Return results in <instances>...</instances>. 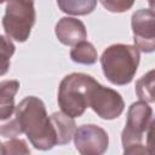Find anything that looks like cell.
I'll use <instances>...</instances> for the list:
<instances>
[{
	"label": "cell",
	"mask_w": 155,
	"mask_h": 155,
	"mask_svg": "<svg viewBox=\"0 0 155 155\" xmlns=\"http://www.w3.org/2000/svg\"><path fill=\"white\" fill-rule=\"evenodd\" d=\"M73 138L76 150L82 155H101L109 145L107 131L92 124L78 127Z\"/></svg>",
	"instance_id": "8"
},
{
	"label": "cell",
	"mask_w": 155,
	"mask_h": 155,
	"mask_svg": "<svg viewBox=\"0 0 155 155\" xmlns=\"http://www.w3.org/2000/svg\"><path fill=\"white\" fill-rule=\"evenodd\" d=\"M136 93L140 101L155 103V69L149 70L137 80Z\"/></svg>",
	"instance_id": "14"
},
{
	"label": "cell",
	"mask_w": 155,
	"mask_h": 155,
	"mask_svg": "<svg viewBox=\"0 0 155 155\" xmlns=\"http://www.w3.org/2000/svg\"><path fill=\"white\" fill-rule=\"evenodd\" d=\"M54 33L59 42L67 46H74L87 38L85 24L74 17L61 18L56 24Z\"/></svg>",
	"instance_id": "9"
},
{
	"label": "cell",
	"mask_w": 155,
	"mask_h": 155,
	"mask_svg": "<svg viewBox=\"0 0 155 155\" xmlns=\"http://www.w3.org/2000/svg\"><path fill=\"white\" fill-rule=\"evenodd\" d=\"M140 54L133 45L115 44L107 47L101 56V67L104 76L113 85L130 84L138 69Z\"/></svg>",
	"instance_id": "2"
},
{
	"label": "cell",
	"mask_w": 155,
	"mask_h": 155,
	"mask_svg": "<svg viewBox=\"0 0 155 155\" xmlns=\"http://www.w3.org/2000/svg\"><path fill=\"white\" fill-rule=\"evenodd\" d=\"M1 58H2V69H1V75H4L10 65V58L15 52V45L11 41V38L1 35Z\"/></svg>",
	"instance_id": "16"
},
{
	"label": "cell",
	"mask_w": 155,
	"mask_h": 155,
	"mask_svg": "<svg viewBox=\"0 0 155 155\" xmlns=\"http://www.w3.org/2000/svg\"><path fill=\"white\" fill-rule=\"evenodd\" d=\"M136 0H101L104 8H107L109 12L114 13H121L128 11Z\"/></svg>",
	"instance_id": "17"
},
{
	"label": "cell",
	"mask_w": 155,
	"mask_h": 155,
	"mask_svg": "<svg viewBox=\"0 0 155 155\" xmlns=\"http://www.w3.org/2000/svg\"><path fill=\"white\" fill-rule=\"evenodd\" d=\"M148 154H155V117L150 121L147 130V144Z\"/></svg>",
	"instance_id": "18"
},
{
	"label": "cell",
	"mask_w": 155,
	"mask_h": 155,
	"mask_svg": "<svg viewBox=\"0 0 155 155\" xmlns=\"http://www.w3.org/2000/svg\"><path fill=\"white\" fill-rule=\"evenodd\" d=\"M57 5L67 15L85 16L94 11L97 0H57Z\"/></svg>",
	"instance_id": "13"
},
{
	"label": "cell",
	"mask_w": 155,
	"mask_h": 155,
	"mask_svg": "<svg viewBox=\"0 0 155 155\" xmlns=\"http://www.w3.org/2000/svg\"><path fill=\"white\" fill-rule=\"evenodd\" d=\"M96 80L84 73H71L63 78L58 88V105L71 117H80L90 107V92Z\"/></svg>",
	"instance_id": "3"
},
{
	"label": "cell",
	"mask_w": 155,
	"mask_h": 155,
	"mask_svg": "<svg viewBox=\"0 0 155 155\" xmlns=\"http://www.w3.org/2000/svg\"><path fill=\"white\" fill-rule=\"evenodd\" d=\"M148 4H149V7L150 10L155 13V0H148Z\"/></svg>",
	"instance_id": "19"
},
{
	"label": "cell",
	"mask_w": 155,
	"mask_h": 155,
	"mask_svg": "<svg viewBox=\"0 0 155 155\" xmlns=\"http://www.w3.org/2000/svg\"><path fill=\"white\" fill-rule=\"evenodd\" d=\"M153 109L144 101L134 102L127 110V120L121 133V143L125 154H148L142 144L144 132L151 121Z\"/></svg>",
	"instance_id": "4"
},
{
	"label": "cell",
	"mask_w": 155,
	"mask_h": 155,
	"mask_svg": "<svg viewBox=\"0 0 155 155\" xmlns=\"http://www.w3.org/2000/svg\"><path fill=\"white\" fill-rule=\"evenodd\" d=\"M1 154H30V149L27 147L25 140L18 138H10L8 142L1 143Z\"/></svg>",
	"instance_id": "15"
},
{
	"label": "cell",
	"mask_w": 155,
	"mask_h": 155,
	"mask_svg": "<svg viewBox=\"0 0 155 155\" xmlns=\"http://www.w3.org/2000/svg\"><path fill=\"white\" fill-rule=\"evenodd\" d=\"M131 27L134 46L144 52L155 51V13L151 10L140 8L132 15Z\"/></svg>",
	"instance_id": "7"
},
{
	"label": "cell",
	"mask_w": 155,
	"mask_h": 155,
	"mask_svg": "<svg viewBox=\"0 0 155 155\" xmlns=\"http://www.w3.org/2000/svg\"><path fill=\"white\" fill-rule=\"evenodd\" d=\"M90 108L101 119L114 120L122 114L125 102L119 92L96 81L90 92Z\"/></svg>",
	"instance_id": "6"
},
{
	"label": "cell",
	"mask_w": 155,
	"mask_h": 155,
	"mask_svg": "<svg viewBox=\"0 0 155 155\" xmlns=\"http://www.w3.org/2000/svg\"><path fill=\"white\" fill-rule=\"evenodd\" d=\"M0 132L5 138H16L24 133L31 145L39 150H50L58 145L51 116L47 115L44 102L35 96H28L19 102L15 116L8 119V122L2 121Z\"/></svg>",
	"instance_id": "1"
},
{
	"label": "cell",
	"mask_w": 155,
	"mask_h": 155,
	"mask_svg": "<svg viewBox=\"0 0 155 155\" xmlns=\"http://www.w3.org/2000/svg\"><path fill=\"white\" fill-rule=\"evenodd\" d=\"M51 120L54 125L56 132H57V139L58 145L67 144L74 137V133L76 131V125L74 121V117L67 115L63 111H57L50 115Z\"/></svg>",
	"instance_id": "11"
},
{
	"label": "cell",
	"mask_w": 155,
	"mask_h": 155,
	"mask_svg": "<svg viewBox=\"0 0 155 155\" xmlns=\"http://www.w3.org/2000/svg\"><path fill=\"white\" fill-rule=\"evenodd\" d=\"M6 2L2 17L5 34L18 42H24L28 40L36 19L34 0H7Z\"/></svg>",
	"instance_id": "5"
},
{
	"label": "cell",
	"mask_w": 155,
	"mask_h": 155,
	"mask_svg": "<svg viewBox=\"0 0 155 155\" xmlns=\"http://www.w3.org/2000/svg\"><path fill=\"white\" fill-rule=\"evenodd\" d=\"M70 58L73 62L85 65H91L97 62L98 53L94 46L88 41H80L70 50Z\"/></svg>",
	"instance_id": "12"
},
{
	"label": "cell",
	"mask_w": 155,
	"mask_h": 155,
	"mask_svg": "<svg viewBox=\"0 0 155 155\" xmlns=\"http://www.w3.org/2000/svg\"><path fill=\"white\" fill-rule=\"evenodd\" d=\"M19 88V81L17 80H2L0 82V119L1 121L11 119L15 107V96Z\"/></svg>",
	"instance_id": "10"
}]
</instances>
